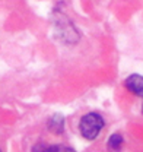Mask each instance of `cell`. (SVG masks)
Segmentation results:
<instances>
[{"instance_id":"6","label":"cell","mask_w":143,"mask_h":152,"mask_svg":"<svg viewBox=\"0 0 143 152\" xmlns=\"http://www.w3.org/2000/svg\"><path fill=\"white\" fill-rule=\"evenodd\" d=\"M0 152H1V151H0Z\"/></svg>"},{"instance_id":"1","label":"cell","mask_w":143,"mask_h":152,"mask_svg":"<svg viewBox=\"0 0 143 152\" xmlns=\"http://www.w3.org/2000/svg\"><path fill=\"white\" fill-rule=\"evenodd\" d=\"M105 127V118L98 111H88L85 113L77 121L76 130L80 137L85 140H95Z\"/></svg>"},{"instance_id":"3","label":"cell","mask_w":143,"mask_h":152,"mask_svg":"<svg viewBox=\"0 0 143 152\" xmlns=\"http://www.w3.org/2000/svg\"><path fill=\"white\" fill-rule=\"evenodd\" d=\"M31 152H76L72 146L63 143H50V142H38L32 146Z\"/></svg>"},{"instance_id":"5","label":"cell","mask_w":143,"mask_h":152,"mask_svg":"<svg viewBox=\"0 0 143 152\" xmlns=\"http://www.w3.org/2000/svg\"><path fill=\"white\" fill-rule=\"evenodd\" d=\"M50 129L54 133H61L63 132V117L61 115H54L53 118L50 120Z\"/></svg>"},{"instance_id":"4","label":"cell","mask_w":143,"mask_h":152,"mask_svg":"<svg viewBox=\"0 0 143 152\" xmlns=\"http://www.w3.org/2000/svg\"><path fill=\"white\" fill-rule=\"evenodd\" d=\"M123 146H124V137L121 133H112L109 137H108L107 142V149L108 152H121L123 151Z\"/></svg>"},{"instance_id":"2","label":"cell","mask_w":143,"mask_h":152,"mask_svg":"<svg viewBox=\"0 0 143 152\" xmlns=\"http://www.w3.org/2000/svg\"><path fill=\"white\" fill-rule=\"evenodd\" d=\"M124 88L127 91H130L131 94H134L136 96L142 98L143 101V76L133 73V75L127 76L124 79ZM142 114H143V104H142Z\"/></svg>"}]
</instances>
